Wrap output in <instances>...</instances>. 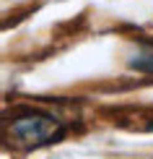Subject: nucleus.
<instances>
[{"label":"nucleus","mask_w":153,"mask_h":159,"mask_svg":"<svg viewBox=\"0 0 153 159\" xmlns=\"http://www.w3.org/2000/svg\"><path fill=\"white\" fill-rule=\"evenodd\" d=\"M13 136L18 138V141L23 143H42L47 141V138H52V133H55V120H52L49 115H23L18 117L16 123L11 125Z\"/></svg>","instance_id":"nucleus-1"}]
</instances>
